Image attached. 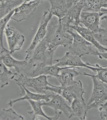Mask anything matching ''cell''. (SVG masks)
Instances as JSON below:
<instances>
[{
  "label": "cell",
  "instance_id": "6da1fadb",
  "mask_svg": "<svg viewBox=\"0 0 107 120\" xmlns=\"http://www.w3.org/2000/svg\"><path fill=\"white\" fill-rule=\"evenodd\" d=\"M52 19L48 26L47 33L44 39L47 44L48 51L54 56L58 47H69L72 43L73 38L67 32L70 28L64 27L57 18Z\"/></svg>",
  "mask_w": 107,
  "mask_h": 120
},
{
  "label": "cell",
  "instance_id": "7a4b0ae2",
  "mask_svg": "<svg viewBox=\"0 0 107 120\" xmlns=\"http://www.w3.org/2000/svg\"><path fill=\"white\" fill-rule=\"evenodd\" d=\"M50 76L40 75L35 77H29L23 74L19 75L18 79H15L16 84L23 85L26 88L34 90L37 93L46 94L49 92L61 94L63 88L50 84L48 79Z\"/></svg>",
  "mask_w": 107,
  "mask_h": 120
},
{
  "label": "cell",
  "instance_id": "3957f363",
  "mask_svg": "<svg viewBox=\"0 0 107 120\" xmlns=\"http://www.w3.org/2000/svg\"><path fill=\"white\" fill-rule=\"evenodd\" d=\"M83 74L91 78L93 83L92 93L87 104L88 110L99 108L107 101V84L102 82L94 75L86 72Z\"/></svg>",
  "mask_w": 107,
  "mask_h": 120
},
{
  "label": "cell",
  "instance_id": "277c9868",
  "mask_svg": "<svg viewBox=\"0 0 107 120\" xmlns=\"http://www.w3.org/2000/svg\"><path fill=\"white\" fill-rule=\"evenodd\" d=\"M67 33L72 35L73 42L68 47L75 55L81 57L86 55L97 56L99 51L94 46L85 39L73 29L70 28Z\"/></svg>",
  "mask_w": 107,
  "mask_h": 120
},
{
  "label": "cell",
  "instance_id": "5b68a950",
  "mask_svg": "<svg viewBox=\"0 0 107 120\" xmlns=\"http://www.w3.org/2000/svg\"><path fill=\"white\" fill-rule=\"evenodd\" d=\"M11 55L6 48L0 49V61L8 68H14L18 75L23 74L31 77L34 69L33 64L25 59L22 60H16Z\"/></svg>",
  "mask_w": 107,
  "mask_h": 120
},
{
  "label": "cell",
  "instance_id": "8992f818",
  "mask_svg": "<svg viewBox=\"0 0 107 120\" xmlns=\"http://www.w3.org/2000/svg\"><path fill=\"white\" fill-rule=\"evenodd\" d=\"M53 16L49 10L43 12L37 32L29 48L26 50L25 59H28L29 57L36 46L44 38L47 31L48 26Z\"/></svg>",
  "mask_w": 107,
  "mask_h": 120
},
{
  "label": "cell",
  "instance_id": "52a82bcc",
  "mask_svg": "<svg viewBox=\"0 0 107 120\" xmlns=\"http://www.w3.org/2000/svg\"><path fill=\"white\" fill-rule=\"evenodd\" d=\"M56 64L60 67H71L74 68H86L91 70L94 72H96L98 69L99 64L95 65L89 63H85L83 61L81 57L76 55H72L70 52H66L62 57L56 59Z\"/></svg>",
  "mask_w": 107,
  "mask_h": 120
},
{
  "label": "cell",
  "instance_id": "ba28073f",
  "mask_svg": "<svg viewBox=\"0 0 107 120\" xmlns=\"http://www.w3.org/2000/svg\"><path fill=\"white\" fill-rule=\"evenodd\" d=\"M7 42L10 53L12 54L21 49L25 38L21 33L11 25H7L4 30Z\"/></svg>",
  "mask_w": 107,
  "mask_h": 120
},
{
  "label": "cell",
  "instance_id": "9c48e42d",
  "mask_svg": "<svg viewBox=\"0 0 107 120\" xmlns=\"http://www.w3.org/2000/svg\"><path fill=\"white\" fill-rule=\"evenodd\" d=\"M41 1V0H38L23 3L15 9L11 19L20 22L29 19L35 12Z\"/></svg>",
  "mask_w": 107,
  "mask_h": 120
},
{
  "label": "cell",
  "instance_id": "30bf717a",
  "mask_svg": "<svg viewBox=\"0 0 107 120\" xmlns=\"http://www.w3.org/2000/svg\"><path fill=\"white\" fill-rule=\"evenodd\" d=\"M103 14L98 12L82 11L80 16V24L94 33L98 31L101 27V18Z\"/></svg>",
  "mask_w": 107,
  "mask_h": 120
},
{
  "label": "cell",
  "instance_id": "8fae6325",
  "mask_svg": "<svg viewBox=\"0 0 107 120\" xmlns=\"http://www.w3.org/2000/svg\"><path fill=\"white\" fill-rule=\"evenodd\" d=\"M66 101L62 95L56 94L49 101L46 102L44 101L42 105L53 109L55 114L58 113V111H59L64 113L68 119H70L73 117L72 111L71 107L68 105Z\"/></svg>",
  "mask_w": 107,
  "mask_h": 120
},
{
  "label": "cell",
  "instance_id": "7c38bea8",
  "mask_svg": "<svg viewBox=\"0 0 107 120\" xmlns=\"http://www.w3.org/2000/svg\"><path fill=\"white\" fill-rule=\"evenodd\" d=\"M17 85L19 86L21 90L20 95L23 97L20 98L10 101L8 103V105H9L10 107H11L15 103L18 101L25 100H33L35 101H44L47 102L49 101L55 94V93H49L46 94H43L37 93H33L28 90L27 88L23 85Z\"/></svg>",
  "mask_w": 107,
  "mask_h": 120
},
{
  "label": "cell",
  "instance_id": "4fadbf2b",
  "mask_svg": "<svg viewBox=\"0 0 107 120\" xmlns=\"http://www.w3.org/2000/svg\"><path fill=\"white\" fill-rule=\"evenodd\" d=\"M84 9L82 4L78 3L71 7L68 10L66 15L59 21L61 25L66 28L80 25L81 14Z\"/></svg>",
  "mask_w": 107,
  "mask_h": 120
},
{
  "label": "cell",
  "instance_id": "5bb4252c",
  "mask_svg": "<svg viewBox=\"0 0 107 120\" xmlns=\"http://www.w3.org/2000/svg\"><path fill=\"white\" fill-rule=\"evenodd\" d=\"M76 68L71 67H67L66 68L62 70L57 78L60 86L63 88L74 85L77 82L74 78L82 73L76 71Z\"/></svg>",
  "mask_w": 107,
  "mask_h": 120
},
{
  "label": "cell",
  "instance_id": "9a60e30c",
  "mask_svg": "<svg viewBox=\"0 0 107 120\" xmlns=\"http://www.w3.org/2000/svg\"><path fill=\"white\" fill-rule=\"evenodd\" d=\"M85 93L83 88L82 83L79 80L74 85L63 88L61 95L67 101L71 104L74 98L83 97Z\"/></svg>",
  "mask_w": 107,
  "mask_h": 120
},
{
  "label": "cell",
  "instance_id": "2e32d148",
  "mask_svg": "<svg viewBox=\"0 0 107 120\" xmlns=\"http://www.w3.org/2000/svg\"><path fill=\"white\" fill-rule=\"evenodd\" d=\"M31 106V111L27 112V113L32 117V120H35L37 116H41L48 120H57L59 119L60 116L62 114V112L59 111L53 116L50 117L46 115L43 111L42 106L44 101H35L33 100L27 101Z\"/></svg>",
  "mask_w": 107,
  "mask_h": 120
},
{
  "label": "cell",
  "instance_id": "e0dca14e",
  "mask_svg": "<svg viewBox=\"0 0 107 120\" xmlns=\"http://www.w3.org/2000/svg\"><path fill=\"white\" fill-rule=\"evenodd\" d=\"M66 67H60L56 64L48 65H38L34 69L31 77L44 75L50 77L54 76L57 78L59 76L60 71Z\"/></svg>",
  "mask_w": 107,
  "mask_h": 120
},
{
  "label": "cell",
  "instance_id": "ac0fdd59",
  "mask_svg": "<svg viewBox=\"0 0 107 120\" xmlns=\"http://www.w3.org/2000/svg\"><path fill=\"white\" fill-rule=\"evenodd\" d=\"M70 28L77 32L87 41L94 46L99 52H103L107 51V49L102 46L97 41L94 35V33L91 30L84 27L81 24L78 26H72Z\"/></svg>",
  "mask_w": 107,
  "mask_h": 120
},
{
  "label": "cell",
  "instance_id": "d6986e66",
  "mask_svg": "<svg viewBox=\"0 0 107 120\" xmlns=\"http://www.w3.org/2000/svg\"><path fill=\"white\" fill-rule=\"evenodd\" d=\"M73 116H77L80 120H86L88 109L84 97L74 98L71 103Z\"/></svg>",
  "mask_w": 107,
  "mask_h": 120
},
{
  "label": "cell",
  "instance_id": "ffe728a7",
  "mask_svg": "<svg viewBox=\"0 0 107 120\" xmlns=\"http://www.w3.org/2000/svg\"><path fill=\"white\" fill-rule=\"evenodd\" d=\"M50 5L49 10L53 15L58 19H62L66 15L69 8L64 0H46Z\"/></svg>",
  "mask_w": 107,
  "mask_h": 120
},
{
  "label": "cell",
  "instance_id": "44dd1931",
  "mask_svg": "<svg viewBox=\"0 0 107 120\" xmlns=\"http://www.w3.org/2000/svg\"><path fill=\"white\" fill-rule=\"evenodd\" d=\"M107 2V0H81L79 3L84 7L83 11L98 12Z\"/></svg>",
  "mask_w": 107,
  "mask_h": 120
},
{
  "label": "cell",
  "instance_id": "7402d4cb",
  "mask_svg": "<svg viewBox=\"0 0 107 120\" xmlns=\"http://www.w3.org/2000/svg\"><path fill=\"white\" fill-rule=\"evenodd\" d=\"M0 87L3 88L9 84L10 81L13 79L14 77L18 74L16 72H13L11 70L8 69L2 62H0Z\"/></svg>",
  "mask_w": 107,
  "mask_h": 120
},
{
  "label": "cell",
  "instance_id": "603a6c76",
  "mask_svg": "<svg viewBox=\"0 0 107 120\" xmlns=\"http://www.w3.org/2000/svg\"><path fill=\"white\" fill-rule=\"evenodd\" d=\"M24 3L23 0H8L0 3V18L5 16L9 12Z\"/></svg>",
  "mask_w": 107,
  "mask_h": 120
},
{
  "label": "cell",
  "instance_id": "cb8c5ba5",
  "mask_svg": "<svg viewBox=\"0 0 107 120\" xmlns=\"http://www.w3.org/2000/svg\"><path fill=\"white\" fill-rule=\"evenodd\" d=\"M0 120H23L24 116L17 113L11 107L8 109H3L0 114Z\"/></svg>",
  "mask_w": 107,
  "mask_h": 120
},
{
  "label": "cell",
  "instance_id": "d4e9b609",
  "mask_svg": "<svg viewBox=\"0 0 107 120\" xmlns=\"http://www.w3.org/2000/svg\"><path fill=\"white\" fill-rule=\"evenodd\" d=\"M15 12V9L9 12L8 14L5 16L0 18V49H4L3 44V35L4 30L7 25H8V22L11 19L12 15Z\"/></svg>",
  "mask_w": 107,
  "mask_h": 120
},
{
  "label": "cell",
  "instance_id": "484cf974",
  "mask_svg": "<svg viewBox=\"0 0 107 120\" xmlns=\"http://www.w3.org/2000/svg\"><path fill=\"white\" fill-rule=\"evenodd\" d=\"M94 35L99 44L107 49V29L101 28L98 31L94 33Z\"/></svg>",
  "mask_w": 107,
  "mask_h": 120
},
{
  "label": "cell",
  "instance_id": "4316f807",
  "mask_svg": "<svg viewBox=\"0 0 107 120\" xmlns=\"http://www.w3.org/2000/svg\"><path fill=\"white\" fill-rule=\"evenodd\" d=\"M98 69L96 72V75L94 76L102 82L107 84V65L101 66L99 64Z\"/></svg>",
  "mask_w": 107,
  "mask_h": 120
},
{
  "label": "cell",
  "instance_id": "83f0119b",
  "mask_svg": "<svg viewBox=\"0 0 107 120\" xmlns=\"http://www.w3.org/2000/svg\"><path fill=\"white\" fill-rule=\"evenodd\" d=\"M99 111L100 112V116L102 119L107 120V103H105L99 107Z\"/></svg>",
  "mask_w": 107,
  "mask_h": 120
},
{
  "label": "cell",
  "instance_id": "f1b7e54d",
  "mask_svg": "<svg viewBox=\"0 0 107 120\" xmlns=\"http://www.w3.org/2000/svg\"><path fill=\"white\" fill-rule=\"evenodd\" d=\"M80 0H64L69 9L73 6L77 4Z\"/></svg>",
  "mask_w": 107,
  "mask_h": 120
},
{
  "label": "cell",
  "instance_id": "f546056e",
  "mask_svg": "<svg viewBox=\"0 0 107 120\" xmlns=\"http://www.w3.org/2000/svg\"><path fill=\"white\" fill-rule=\"evenodd\" d=\"M97 56L100 59H105L107 60V51L103 52H98Z\"/></svg>",
  "mask_w": 107,
  "mask_h": 120
},
{
  "label": "cell",
  "instance_id": "4dcf8cb0",
  "mask_svg": "<svg viewBox=\"0 0 107 120\" xmlns=\"http://www.w3.org/2000/svg\"><path fill=\"white\" fill-rule=\"evenodd\" d=\"M23 1L24 2H30V1H34V0H23ZM41 1H42V0H41Z\"/></svg>",
  "mask_w": 107,
  "mask_h": 120
},
{
  "label": "cell",
  "instance_id": "1f68e13d",
  "mask_svg": "<svg viewBox=\"0 0 107 120\" xmlns=\"http://www.w3.org/2000/svg\"><path fill=\"white\" fill-rule=\"evenodd\" d=\"M103 8H107V2L106 4H104V5L103 6Z\"/></svg>",
  "mask_w": 107,
  "mask_h": 120
},
{
  "label": "cell",
  "instance_id": "d6a6232c",
  "mask_svg": "<svg viewBox=\"0 0 107 120\" xmlns=\"http://www.w3.org/2000/svg\"><path fill=\"white\" fill-rule=\"evenodd\" d=\"M8 0H0V3H3L4 2Z\"/></svg>",
  "mask_w": 107,
  "mask_h": 120
},
{
  "label": "cell",
  "instance_id": "836d02e7",
  "mask_svg": "<svg viewBox=\"0 0 107 120\" xmlns=\"http://www.w3.org/2000/svg\"></svg>",
  "mask_w": 107,
  "mask_h": 120
},
{
  "label": "cell",
  "instance_id": "e575fe53",
  "mask_svg": "<svg viewBox=\"0 0 107 120\" xmlns=\"http://www.w3.org/2000/svg\"><path fill=\"white\" fill-rule=\"evenodd\" d=\"M106 103H107V101L106 102Z\"/></svg>",
  "mask_w": 107,
  "mask_h": 120
}]
</instances>
